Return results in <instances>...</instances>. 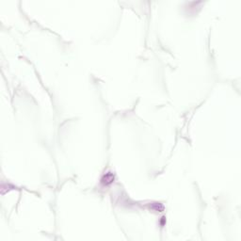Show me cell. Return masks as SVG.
<instances>
[{
    "label": "cell",
    "instance_id": "cell-1",
    "mask_svg": "<svg viewBox=\"0 0 241 241\" xmlns=\"http://www.w3.org/2000/svg\"><path fill=\"white\" fill-rule=\"evenodd\" d=\"M113 181H114V175L111 172L106 173L102 178V183L104 185H109V184H111Z\"/></svg>",
    "mask_w": 241,
    "mask_h": 241
}]
</instances>
